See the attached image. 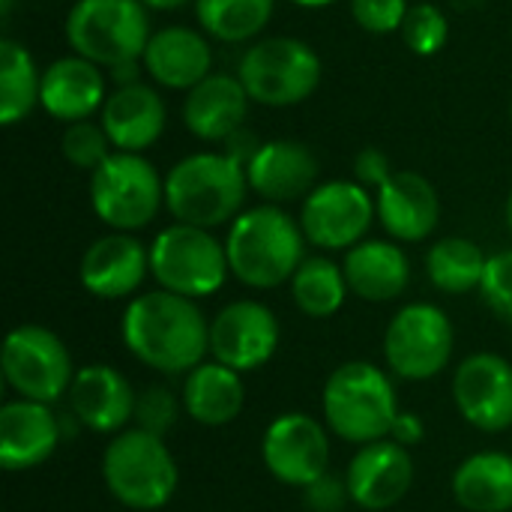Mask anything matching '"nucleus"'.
Instances as JSON below:
<instances>
[{"mask_svg":"<svg viewBox=\"0 0 512 512\" xmlns=\"http://www.w3.org/2000/svg\"><path fill=\"white\" fill-rule=\"evenodd\" d=\"M120 336L141 366L168 378L189 375L210 354V321L201 306L165 288L141 291L126 303Z\"/></svg>","mask_w":512,"mask_h":512,"instance_id":"f257e3e1","label":"nucleus"},{"mask_svg":"<svg viewBox=\"0 0 512 512\" xmlns=\"http://www.w3.org/2000/svg\"><path fill=\"white\" fill-rule=\"evenodd\" d=\"M306 234L279 204L246 207L225 234L231 276L252 291H273L288 285L306 261Z\"/></svg>","mask_w":512,"mask_h":512,"instance_id":"f03ea898","label":"nucleus"},{"mask_svg":"<svg viewBox=\"0 0 512 512\" xmlns=\"http://www.w3.org/2000/svg\"><path fill=\"white\" fill-rule=\"evenodd\" d=\"M246 165L219 150H195L177 159L165 174V210L174 222L216 231L246 210Z\"/></svg>","mask_w":512,"mask_h":512,"instance_id":"7ed1b4c3","label":"nucleus"},{"mask_svg":"<svg viewBox=\"0 0 512 512\" xmlns=\"http://www.w3.org/2000/svg\"><path fill=\"white\" fill-rule=\"evenodd\" d=\"M399 411L393 378L369 360L342 363L324 381L321 414L330 435L345 444L366 447L390 438Z\"/></svg>","mask_w":512,"mask_h":512,"instance_id":"20e7f679","label":"nucleus"},{"mask_svg":"<svg viewBox=\"0 0 512 512\" xmlns=\"http://www.w3.org/2000/svg\"><path fill=\"white\" fill-rule=\"evenodd\" d=\"M63 36L72 54L87 57L108 75L141 66L153 36L150 9L141 0H75L66 12Z\"/></svg>","mask_w":512,"mask_h":512,"instance_id":"39448f33","label":"nucleus"},{"mask_svg":"<svg viewBox=\"0 0 512 512\" xmlns=\"http://www.w3.org/2000/svg\"><path fill=\"white\" fill-rule=\"evenodd\" d=\"M102 483L117 504L153 512L174 498L180 471L165 438L132 426L111 435L102 453Z\"/></svg>","mask_w":512,"mask_h":512,"instance_id":"423d86ee","label":"nucleus"},{"mask_svg":"<svg viewBox=\"0 0 512 512\" xmlns=\"http://www.w3.org/2000/svg\"><path fill=\"white\" fill-rule=\"evenodd\" d=\"M321 75L324 63L318 51L300 36H261L237 60V78L252 105L264 108H294L312 99Z\"/></svg>","mask_w":512,"mask_h":512,"instance_id":"0eeeda50","label":"nucleus"},{"mask_svg":"<svg viewBox=\"0 0 512 512\" xmlns=\"http://www.w3.org/2000/svg\"><path fill=\"white\" fill-rule=\"evenodd\" d=\"M87 195L108 231L138 234L165 210V174L144 153L114 150L90 174Z\"/></svg>","mask_w":512,"mask_h":512,"instance_id":"6e6552de","label":"nucleus"},{"mask_svg":"<svg viewBox=\"0 0 512 512\" xmlns=\"http://www.w3.org/2000/svg\"><path fill=\"white\" fill-rule=\"evenodd\" d=\"M150 276L159 288L201 300L222 291L231 276L225 240L216 231L171 222L150 243Z\"/></svg>","mask_w":512,"mask_h":512,"instance_id":"1a4fd4ad","label":"nucleus"},{"mask_svg":"<svg viewBox=\"0 0 512 512\" xmlns=\"http://www.w3.org/2000/svg\"><path fill=\"white\" fill-rule=\"evenodd\" d=\"M456 351L450 315L435 303L402 306L384 330V363L402 381L438 378Z\"/></svg>","mask_w":512,"mask_h":512,"instance_id":"9d476101","label":"nucleus"},{"mask_svg":"<svg viewBox=\"0 0 512 512\" xmlns=\"http://www.w3.org/2000/svg\"><path fill=\"white\" fill-rule=\"evenodd\" d=\"M3 381L18 399L54 405L75 381L72 354L63 339L42 324H18L3 342Z\"/></svg>","mask_w":512,"mask_h":512,"instance_id":"9b49d317","label":"nucleus"},{"mask_svg":"<svg viewBox=\"0 0 512 512\" xmlns=\"http://www.w3.org/2000/svg\"><path fill=\"white\" fill-rule=\"evenodd\" d=\"M300 228L321 252H348L366 240L375 213V192L351 180H324L300 201Z\"/></svg>","mask_w":512,"mask_h":512,"instance_id":"f8f14e48","label":"nucleus"},{"mask_svg":"<svg viewBox=\"0 0 512 512\" xmlns=\"http://www.w3.org/2000/svg\"><path fill=\"white\" fill-rule=\"evenodd\" d=\"M330 429L303 411H288L270 420L261 435V459L273 480L291 489H306L330 471Z\"/></svg>","mask_w":512,"mask_h":512,"instance_id":"ddd939ff","label":"nucleus"},{"mask_svg":"<svg viewBox=\"0 0 512 512\" xmlns=\"http://www.w3.org/2000/svg\"><path fill=\"white\" fill-rule=\"evenodd\" d=\"M282 327L261 300H234L210 321V360L246 375L264 369L279 351Z\"/></svg>","mask_w":512,"mask_h":512,"instance_id":"4468645a","label":"nucleus"},{"mask_svg":"<svg viewBox=\"0 0 512 512\" xmlns=\"http://www.w3.org/2000/svg\"><path fill=\"white\" fill-rule=\"evenodd\" d=\"M453 405L459 417L486 435L512 429V363L495 351L465 357L453 372Z\"/></svg>","mask_w":512,"mask_h":512,"instance_id":"2eb2a0df","label":"nucleus"},{"mask_svg":"<svg viewBox=\"0 0 512 512\" xmlns=\"http://www.w3.org/2000/svg\"><path fill=\"white\" fill-rule=\"evenodd\" d=\"M150 276V246L135 234L108 231L96 237L78 264L81 288L96 300H132Z\"/></svg>","mask_w":512,"mask_h":512,"instance_id":"dca6fc26","label":"nucleus"},{"mask_svg":"<svg viewBox=\"0 0 512 512\" xmlns=\"http://www.w3.org/2000/svg\"><path fill=\"white\" fill-rule=\"evenodd\" d=\"M246 177L249 189L264 204L285 207L291 201H303L321 183V165L309 144L297 138H270L249 156Z\"/></svg>","mask_w":512,"mask_h":512,"instance_id":"f3484780","label":"nucleus"},{"mask_svg":"<svg viewBox=\"0 0 512 512\" xmlns=\"http://www.w3.org/2000/svg\"><path fill=\"white\" fill-rule=\"evenodd\" d=\"M99 123L120 153H147L168 129V105L156 84H147L144 78L117 84L102 111Z\"/></svg>","mask_w":512,"mask_h":512,"instance_id":"a211bd4d","label":"nucleus"},{"mask_svg":"<svg viewBox=\"0 0 512 512\" xmlns=\"http://www.w3.org/2000/svg\"><path fill=\"white\" fill-rule=\"evenodd\" d=\"M213 57V39L201 27L168 24L153 30L141 57V69L156 87L189 93L195 84L216 72Z\"/></svg>","mask_w":512,"mask_h":512,"instance_id":"6ab92c4d","label":"nucleus"},{"mask_svg":"<svg viewBox=\"0 0 512 512\" xmlns=\"http://www.w3.org/2000/svg\"><path fill=\"white\" fill-rule=\"evenodd\" d=\"M249 108L252 99L237 72H213L183 93L180 120L192 138L225 147L237 132L246 129Z\"/></svg>","mask_w":512,"mask_h":512,"instance_id":"aec40b11","label":"nucleus"},{"mask_svg":"<svg viewBox=\"0 0 512 512\" xmlns=\"http://www.w3.org/2000/svg\"><path fill=\"white\" fill-rule=\"evenodd\" d=\"M345 483L351 492V504H357L360 510H390L399 501H405V495L414 486L411 450L390 438L357 447V453L348 462Z\"/></svg>","mask_w":512,"mask_h":512,"instance_id":"412c9836","label":"nucleus"},{"mask_svg":"<svg viewBox=\"0 0 512 512\" xmlns=\"http://www.w3.org/2000/svg\"><path fill=\"white\" fill-rule=\"evenodd\" d=\"M375 213L390 240L423 243L441 222V195L426 174L399 168L375 192Z\"/></svg>","mask_w":512,"mask_h":512,"instance_id":"4be33fe9","label":"nucleus"},{"mask_svg":"<svg viewBox=\"0 0 512 512\" xmlns=\"http://www.w3.org/2000/svg\"><path fill=\"white\" fill-rule=\"evenodd\" d=\"M66 399L69 414L78 420L81 429L96 435H120L135 420L138 390H132L129 378L120 369L108 363H90L75 372Z\"/></svg>","mask_w":512,"mask_h":512,"instance_id":"5701e85b","label":"nucleus"},{"mask_svg":"<svg viewBox=\"0 0 512 512\" xmlns=\"http://www.w3.org/2000/svg\"><path fill=\"white\" fill-rule=\"evenodd\" d=\"M63 438V417L45 402L15 396L0 408V468L9 474L45 465Z\"/></svg>","mask_w":512,"mask_h":512,"instance_id":"b1692460","label":"nucleus"},{"mask_svg":"<svg viewBox=\"0 0 512 512\" xmlns=\"http://www.w3.org/2000/svg\"><path fill=\"white\" fill-rule=\"evenodd\" d=\"M108 75L102 66L90 63L78 54H63L42 69V93L39 108L57 123L69 126L78 120L99 117L108 99Z\"/></svg>","mask_w":512,"mask_h":512,"instance_id":"393cba45","label":"nucleus"},{"mask_svg":"<svg viewBox=\"0 0 512 512\" xmlns=\"http://www.w3.org/2000/svg\"><path fill=\"white\" fill-rule=\"evenodd\" d=\"M342 270L354 297L366 303H393L411 285V261L396 240L366 237L345 252Z\"/></svg>","mask_w":512,"mask_h":512,"instance_id":"a878e982","label":"nucleus"},{"mask_svg":"<svg viewBox=\"0 0 512 512\" xmlns=\"http://www.w3.org/2000/svg\"><path fill=\"white\" fill-rule=\"evenodd\" d=\"M180 399H183L186 417H192L198 426L222 429V426H231L243 414L246 384L240 372L216 360H204L189 375H183Z\"/></svg>","mask_w":512,"mask_h":512,"instance_id":"bb28decb","label":"nucleus"},{"mask_svg":"<svg viewBox=\"0 0 512 512\" xmlns=\"http://www.w3.org/2000/svg\"><path fill=\"white\" fill-rule=\"evenodd\" d=\"M453 498L465 512L512 510V453L480 450L462 459L450 480Z\"/></svg>","mask_w":512,"mask_h":512,"instance_id":"cd10ccee","label":"nucleus"},{"mask_svg":"<svg viewBox=\"0 0 512 512\" xmlns=\"http://www.w3.org/2000/svg\"><path fill=\"white\" fill-rule=\"evenodd\" d=\"M198 27L222 45H252L273 21L276 0H195Z\"/></svg>","mask_w":512,"mask_h":512,"instance_id":"c85d7f7f","label":"nucleus"},{"mask_svg":"<svg viewBox=\"0 0 512 512\" xmlns=\"http://www.w3.org/2000/svg\"><path fill=\"white\" fill-rule=\"evenodd\" d=\"M489 252L471 237H441L426 252V276L441 294L480 291Z\"/></svg>","mask_w":512,"mask_h":512,"instance_id":"c756f323","label":"nucleus"},{"mask_svg":"<svg viewBox=\"0 0 512 512\" xmlns=\"http://www.w3.org/2000/svg\"><path fill=\"white\" fill-rule=\"evenodd\" d=\"M288 288H291L294 306L306 318H315V321H324L342 312L351 294L342 264L333 261L330 255H306V261L291 276Z\"/></svg>","mask_w":512,"mask_h":512,"instance_id":"7c9ffc66","label":"nucleus"},{"mask_svg":"<svg viewBox=\"0 0 512 512\" xmlns=\"http://www.w3.org/2000/svg\"><path fill=\"white\" fill-rule=\"evenodd\" d=\"M42 69L36 66L27 45L15 39H0V123L18 126L33 108H39Z\"/></svg>","mask_w":512,"mask_h":512,"instance_id":"2f4dec72","label":"nucleus"},{"mask_svg":"<svg viewBox=\"0 0 512 512\" xmlns=\"http://www.w3.org/2000/svg\"><path fill=\"white\" fill-rule=\"evenodd\" d=\"M405 48L417 57H435L450 42V18L435 3H414L399 30Z\"/></svg>","mask_w":512,"mask_h":512,"instance_id":"473e14b6","label":"nucleus"},{"mask_svg":"<svg viewBox=\"0 0 512 512\" xmlns=\"http://www.w3.org/2000/svg\"><path fill=\"white\" fill-rule=\"evenodd\" d=\"M114 153L99 117L93 120H78V123H69L63 126V135H60V156L78 168V171H87L93 174L108 156Z\"/></svg>","mask_w":512,"mask_h":512,"instance_id":"72a5a7b5","label":"nucleus"},{"mask_svg":"<svg viewBox=\"0 0 512 512\" xmlns=\"http://www.w3.org/2000/svg\"><path fill=\"white\" fill-rule=\"evenodd\" d=\"M183 399L177 393H171L165 384H150L144 390H138V399H135V420L132 426L135 429H144L150 435H159L165 438L177 420L183 417Z\"/></svg>","mask_w":512,"mask_h":512,"instance_id":"f704fd0d","label":"nucleus"},{"mask_svg":"<svg viewBox=\"0 0 512 512\" xmlns=\"http://www.w3.org/2000/svg\"><path fill=\"white\" fill-rule=\"evenodd\" d=\"M480 297L498 321L512 327V246L489 255Z\"/></svg>","mask_w":512,"mask_h":512,"instance_id":"c9c22d12","label":"nucleus"},{"mask_svg":"<svg viewBox=\"0 0 512 512\" xmlns=\"http://www.w3.org/2000/svg\"><path fill=\"white\" fill-rule=\"evenodd\" d=\"M348 6H351L354 24L372 36L399 33L405 24V15L411 9L408 0H348Z\"/></svg>","mask_w":512,"mask_h":512,"instance_id":"e433bc0d","label":"nucleus"},{"mask_svg":"<svg viewBox=\"0 0 512 512\" xmlns=\"http://www.w3.org/2000/svg\"><path fill=\"white\" fill-rule=\"evenodd\" d=\"M300 495H303L306 512H345L351 504V492H348L345 477H336L330 471L321 480H315L312 486L300 489Z\"/></svg>","mask_w":512,"mask_h":512,"instance_id":"4c0bfd02","label":"nucleus"},{"mask_svg":"<svg viewBox=\"0 0 512 512\" xmlns=\"http://www.w3.org/2000/svg\"><path fill=\"white\" fill-rule=\"evenodd\" d=\"M351 171L360 186H366L369 192H378L393 177L396 168L390 165V156L381 147H363V150H357Z\"/></svg>","mask_w":512,"mask_h":512,"instance_id":"58836bf2","label":"nucleus"},{"mask_svg":"<svg viewBox=\"0 0 512 512\" xmlns=\"http://www.w3.org/2000/svg\"><path fill=\"white\" fill-rule=\"evenodd\" d=\"M390 441L402 444L405 450L423 444L426 441V423H423V417L417 411H399V417H396V423L390 429Z\"/></svg>","mask_w":512,"mask_h":512,"instance_id":"ea45409f","label":"nucleus"},{"mask_svg":"<svg viewBox=\"0 0 512 512\" xmlns=\"http://www.w3.org/2000/svg\"><path fill=\"white\" fill-rule=\"evenodd\" d=\"M150 12H177L183 6H192L195 0H141Z\"/></svg>","mask_w":512,"mask_h":512,"instance_id":"a19ab883","label":"nucleus"},{"mask_svg":"<svg viewBox=\"0 0 512 512\" xmlns=\"http://www.w3.org/2000/svg\"><path fill=\"white\" fill-rule=\"evenodd\" d=\"M291 3L300 6V9H327V6H333L339 0H291Z\"/></svg>","mask_w":512,"mask_h":512,"instance_id":"79ce46f5","label":"nucleus"},{"mask_svg":"<svg viewBox=\"0 0 512 512\" xmlns=\"http://www.w3.org/2000/svg\"><path fill=\"white\" fill-rule=\"evenodd\" d=\"M504 225H507V231H510L512 237V189L510 195H507V201H504Z\"/></svg>","mask_w":512,"mask_h":512,"instance_id":"37998d69","label":"nucleus"},{"mask_svg":"<svg viewBox=\"0 0 512 512\" xmlns=\"http://www.w3.org/2000/svg\"><path fill=\"white\" fill-rule=\"evenodd\" d=\"M510 120H512V102H510Z\"/></svg>","mask_w":512,"mask_h":512,"instance_id":"c03bdc74","label":"nucleus"}]
</instances>
